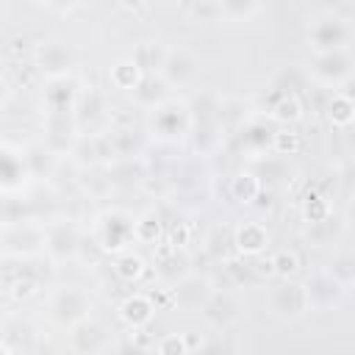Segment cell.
<instances>
[{
  "label": "cell",
  "mask_w": 355,
  "mask_h": 355,
  "mask_svg": "<svg viewBox=\"0 0 355 355\" xmlns=\"http://www.w3.org/2000/svg\"><path fill=\"white\" fill-rule=\"evenodd\" d=\"M241 139H244L247 147H252V150H258V147H269V141H272V130H266L263 122H250V125H244Z\"/></svg>",
  "instance_id": "60d3db41"
},
{
  "label": "cell",
  "mask_w": 355,
  "mask_h": 355,
  "mask_svg": "<svg viewBox=\"0 0 355 355\" xmlns=\"http://www.w3.org/2000/svg\"><path fill=\"white\" fill-rule=\"evenodd\" d=\"M227 194H230V200H233L236 205L250 208V205H255V202L261 200V194H263V183H261L258 172H252V169H239V172L230 178Z\"/></svg>",
  "instance_id": "7402d4cb"
},
{
  "label": "cell",
  "mask_w": 355,
  "mask_h": 355,
  "mask_svg": "<svg viewBox=\"0 0 355 355\" xmlns=\"http://www.w3.org/2000/svg\"><path fill=\"white\" fill-rule=\"evenodd\" d=\"M150 130H153L161 141H178V139L189 136V130H191L189 105L166 103V105L155 108L153 116H150Z\"/></svg>",
  "instance_id": "8fae6325"
},
{
  "label": "cell",
  "mask_w": 355,
  "mask_h": 355,
  "mask_svg": "<svg viewBox=\"0 0 355 355\" xmlns=\"http://www.w3.org/2000/svg\"><path fill=\"white\" fill-rule=\"evenodd\" d=\"M3 255L17 261H33L47 255V230L42 222H25L3 227Z\"/></svg>",
  "instance_id": "3957f363"
},
{
  "label": "cell",
  "mask_w": 355,
  "mask_h": 355,
  "mask_svg": "<svg viewBox=\"0 0 355 355\" xmlns=\"http://www.w3.org/2000/svg\"><path fill=\"white\" fill-rule=\"evenodd\" d=\"M133 227H136V216H130L128 211H119V208H111L105 214H100L94 219V227H92V241L97 244L100 252H128V244L136 241L133 239Z\"/></svg>",
  "instance_id": "7a4b0ae2"
},
{
  "label": "cell",
  "mask_w": 355,
  "mask_h": 355,
  "mask_svg": "<svg viewBox=\"0 0 355 355\" xmlns=\"http://www.w3.org/2000/svg\"><path fill=\"white\" fill-rule=\"evenodd\" d=\"M341 233H344V216H338L336 211H333V214H327L324 219L308 222V225H305V230H302L305 241H308L311 247H316V250H324V247L336 244V241L341 239Z\"/></svg>",
  "instance_id": "d6986e66"
},
{
  "label": "cell",
  "mask_w": 355,
  "mask_h": 355,
  "mask_svg": "<svg viewBox=\"0 0 355 355\" xmlns=\"http://www.w3.org/2000/svg\"><path fill=\"white\" fill-rule=\"evenodd\" d=\"M189 139H191L194 153L208 155V153L222 147V139H225L222 136V122H191Z\"/></svg>",
  "instance_id": "cb8c5ba5"
},
{
  "label": "cell",
  "mask_w": 355,
  "mask_h": 355,
  "mask_svg": "<svg viewBox=\"0 0 355 355\" xmlns=\"http://www.w3.org/2000/svg\"><path fill=\"white\" fill-rule=\"evenodd\" d=\"M336 92H341L347 100H352V103H355V72H352V75H349V78H347Z\"/></svg>",
  "instance_id": "c3c4849f"
},
{
  "label": "cell",
  "mask_w": 355,
  "mask_h": 355,
  "mask_svg": "<svg viewBox=\"0 0 355 355\" xmlns=\"http://www.w3.org/2000/svg\"><path fill=\"white\" fill-rule=\"evenodd\" d=\"M197 72H200V61L186 47H169L164 67H161V78L169 83V89L172 86H178V89L189 86L197 78Z\"/></svg>",
  "instance_id": "2e32d148"
},
{
  "label": "cell",
  "mask_w": 355,
  "mask_h": 355,
  "mask_svg": "<svg viewBox=\"0 0 355 355\" xmlns=\"http://www.w3.org/2000/svg\"><path fill=\"white\" fill-rule=\"evenodd\" d=\"M0 175H3V194H22L25 183L31 180V169L25 161V150L3 144L0 150Z\"/></svg>",
  "instance_id": "9a60e30c"
},
{
  "label": "cell",
  "mask_w": 355,
  "mask_h": 355,
  "mask_svg": "<svg viewBox=\"0 0 355 355\" xmlns=\"http://www.w3.org/2000/svg\"><path fill=\"white\" fill-rule=\"evenodd\" d=\"M261 11L263 6L255 0H222V17L227 22H250Z\"/></svg>",
  "instance_id": "d6a6232c"
},
{
  "label": "cell",
  "mask_w": 355,
  "mask_h": 355,
  "mask_svg": "<svg viewBox=\"0 0 355 355\" xmlns=\"http://www.w3.org/2000/svg\"><path fill=\"white\" fill-rule=\"evenodd\" d=\"M114 275H116L122 283H139V280L147 275V261H144L139 252H133V250L119 252V255L114 258Z\"/></svg>",
  "instance_id": "83f0119b"
},
{
  "label": "cell",
  "mask_w": 355,
  "mask_h": 355,
  "mask_svg": "<svg viewBox=\"0 0 355 355\" xmlns=\"http://www.w3.org/2000/svg\"><path fill=\"white\" fill-rule=\"evenodd\" d=\"M200 319L208 330H227L241 319V305L227 288H216L200 308Z\"/></svg>",
  "instance_id": "30bf717a"
},
{
  "label": "cell",
  "mask_w": 355,
  "mask_h": 355,
  "mask_svg": "<svg viewBox=\"0 0 355 355\" xmlns=\"http://www.w3.org/2000/svg\"><path fill=\"white\" fill-rule=\"evenodd\" d=\"M108 141H111L114 158H119V161H133L141 153V141L133 128H114L108 133Z\"/></svg>",
  "instance_id": "484cf974"
},
{
  "label": "cell",
  "mask_w": 355,
  "mask_h": 355,
  "mask_svg": "<svg viewBox=\"0 0 355 355\" xmlns=\"http://www.w3.org/2000/svg\"><path fill=\"white\" fill-rule=\"evenodd\" d=\"M300 133L294 128H277L272 130V141H269V150L275 155H294L300 150Z\"/></svg>",
  "instance_id": "8d00e7d4"
},
{
  "label": "cell",
  "mask_w": 355,
  "mask_h": 355,
  "mask_svg": "<svg viewBox=\"0 0 355 355\" xmlns=\"http://www.w3.org/2000/svg\"><path fill=\"white\" fill-rule=\"evenodd\" d=\"M153 261H155V266H153L155 275H158L164 283H169V286L180 283L183 277L191 275V261H189V255H186L183 250L169 247L166 241H161V244L153 247Z\"/></svg>",
  "instance_id": "5bb4252c"
},
{
  "label": "cell",
  "mask_w": 355,
  "mask_h": 355,
  "mask_svg": "<svg viewBox=\"0 0 355 355\" xmlns=\"http://www.w3.org/2000/svg\"><path fill=\"white\" fill-rule=\"evenodd\" d=\"M302 116H305L302 100L294 92H277V97L269 105V119H275L280 128H291V125L302 122Z\"/></svg>",
  "instance_id": "603a6c76"
},
{
  "label": "cell",
  "mask_w": 355,
  "mask_h": 355,
  "mask_svg": "<svg viewBox=\"0 0 355 355\" xmlns=\"http://www.w3.org/2000/svg\"><path fill=\"white\" fill-rule=\"evenodd\" d=\"M25 222H36L31 202L17 194L3 197V227H14V225H25Z\"/></svg>",
  "instance_id": "1f68e13d"
},
{
  "label": "cell",
  "mask_w": 355,
  "mask_h": 355,
  "mask_svg": "<svg viewBox=\"0 0 355 355\" xmlns=\"http://www.w3.org/2000/svg\"><path fill=\"white\" fill-rule=\"evenodd\" d=\"M153 352L155 355H189V344H186L183 333H164L155 338Z\"/></svg>",
  "instance_id": "f35d334b"
},
{
  "label": "cell",
  "mask_w": 355,
  "mask_h": 355,
  "mask_svg": "<svg viewBox=\"0 0 355 355\" xmlns=\"http://www.w3.org/2000/svg\"><path fill=\"white\" fill-rule=\"evenodd\" d=\"M89 311H92V300L80 286H64L50 297V313L67 330L75 327L78 322L89 319L92 316Z\"/></svg>",
  "instance_id": "8992f818"
},
{
  "label": "cell",
  "mask_w": 355,
  "mask_h": 355,
  "mask_svg": "<svg viewBox=\"0 0 355 355\" xmlns=\"http://www.w3.org/2000/svg\"><path fill=\"white\" fill-rule=\"evenodd\" d=\"M183 338H186V344H189V352H200V349H202V344H205V336H202V333H197V330H186V333H183Z\"/></svg>",
  "instance_id": "bcb514c9"
},
{
  "label": "cell",
  "mask_w": 355,
  "mask_h": 355,
  "mask_svg": "<svg viewBox=\"0 0 355 355\" xmlns=\"http://www.w3.org/2000/svg\"><path fill=\"white\" fill-rule=\"evenodd\" d=\"M327 272H330V275H336V277L347 286L349 280H355V258H352V255H341V258L330 261Z\"/></svg>",
  "instance_id": "b9f144b4"
},
{
  "label": "cell",
  "mask_w": 355,
  "mask_h": 355,
  "mask_svg": "<svg viewBox=\"0 0 355 355\" xmlns=\"http://www.w3.org/2000/svg\"><path fill=\"white\" fill-rule=\"evenodd\" d=\"M186 17L191 22H222V0H194L186 6Z\"/></svg>",
  "instance_id": "e575fe53"
},
{
  "label": "cell",
  "mask_w": 355,
  "mask_h": 355,
  "mask_svg": "<svg viewBox=\"0 0 355 355\" xmlns=\"http://www.w3.org/2000/svg\"><path fill=\"white\" fill-rule=\"evenodd\" d=\"M305 42L311 47V53H336V50H347L352 42V25L349 17H344L338 8H324L319 11L305 33Z\"/></svg>",
  "instance_id": "6da1fadb"
},
{
  "label": "cell",
  "mask_w": 355,
  "mask_h": 355,
  "mask_svg": "<svg viewBox=\"0 0 355 355\" xmlns=\"http://www.w3.org/2000/svg\"><path fill=\"white\" fill-rule=\"evenodd\" d=\"M161 236H166V230H164V222H161V216H158L155 211L136 216L133 239H136L139 244H150V247H155V244H161Z\"/></svg>",
  "instance_id": "f546056e"
},
{
  "label": "cell",
  "mask_w": 355,
  "mask_h": 355,
  "mask_svg": "<svg viewBox=\"0 0 355 355\" xmlns=\"http://www.w3.org/2000/svg\"><path fill=\"white\" fill-rule=\"evenodd\" d=\"M327 214H333L330 202L322 197V194H308L305 202H302V216H305V225L308 222H316V219H324Z\"/></svg>",
  "instance_id": "ab89813d"
},
{
  "label": "cell",
  "mask_w": 355,
  "mask_h": 355,
  "mask_svg": "<svg viewBox=\"0 0 355 355\" xmlns=\"http://www.w3.org/2000/svg\"><path fill=\"white\" fill-rule=\"evenodd\" d=\"M272 266H275V277L294 280V275L300 272V255L294 250H277L272 255Z\"/></svg>",
  "instance_id": "74e56055"
},
{
  "label": "cell",
  "mask_w": 355,
  "mask_h": 355,
  "mask_svg": "<svg viewBox=\"0 0 355 355\" xmlns=\"http://www.w3.org/2000/svg\"><path fill=\"white\" fill-rule=\"evenodd\" d=\"M324 114H327V122L333 128H352L355 125V103L347 100L341 92H333L327 105H324Z\"/></svg>",
  "instance_id": "f1b7e54d"
},
{
  "label": "cell",
  "mask_w": 355,
  "mask_h": 355,
  "mask_svg": "<svg viewBox=\"0 0 355 355\" xmlns=\"http://www.w3.org/2000/svg\"><path fill=\"white\" fill-rule=\"evenodd\" d=\"M169 47H164L161 42H139L133 47V61L139 64V69L144 75H161V67H164V58H166Z\"/></svg>",
  "instance_id": "d4e9b609"
},
{
  "label": "cell",
  "mask_w": 355,
  "mask_h": 355,
  "mask_svg": "<svg viewBox=\"0 0 355 355\" xmlns=\"http://www.w3.org/2000/svg\"><path fill=\"white\" fill-rule=\"evenodd\" d=\"M36 288H39V280H36L31 272L22 269L17 277H11V280L6 283V297L14 300V302H25V300H31V297L36 294Z\"/></svg>",
  "instance_id": "836d02e7"
},
{
  "label": "cell",
  "mask_w": 355,
  "mask_h": 355,
  "mask_svg": "<svg viewBox=\"0 0 355 355\" xmlns=\"http://www.w3.org/2000/svg\"><path fill=\"white\" fill-rule=\"evenodd\" d=\"M25 161H28L31 178H50L55 166V153L47 144H31L25 147Z\"/></svg>",
  "instance_id": "4dcf8cb0"
},
{
  "label": "cell",
  "mask_w": 355,
  "mask_h": 355,
  "mask_svg": "<svg viewBox=\"0 0 355 355\" xmlns=\"http://www.w3.org/2000/svg\"><path fill=\"white\" fill-rule=\"evenodd\" d=\"M103 111H105V100H103V94H100L97 89H89V92L80 94L75 116H78V122H92V119H97Z\"/></svg>",
  "instance_id": "d590c367"
},
{
  "label": "cell",
  "mask_w": 355,
  "mask_h": 355,
  "mask_svg": "<svg viewBox=\"0 0 355 355\" xmlns=\"http://www.w3.org/2000/svg\"><path fill=\"white\" fill-rule=\"evenodd\" d=\"M216 291V286L202 277V275H189L183 277L180 283L172 286V294H175V311L180 313H200V308L205 305V300Z\"/></svg>",
  "instance_id": "4fadbf2b"
},
{
  "label": "cell",
  "mask_w": 355,
  "mask_h": 355,
  "mask_svg": "<svg viewBox=\"0 0 355 355\" xmlns=\"http://www.w3.org/2000/svg\"><path fill=\"white\" fill-rule=\"evenodd\" d=\"M266 308L275 319L280 322H297L300 316H305L308 308V294H305V283L300 280H280L277 286L269 288L266 297Z\"/></svg>",
  "instance_id": "5b68a950"
},
{
  "label": "cell",
  "mask_w": 355,
  "mask_h": 355,
  "mask_svg": "<svg viewBox=\"0 0 355 355\" xmlns=\"http://www.w3.org/2000/svg\"><path fill=\"white\" fill-rule=\"evenodd\" d=\"M355 72V58L349 50H336V53H316L308 61V75L322 83V86H341L349 75Z\"/></svg>",
  "instance_id": "52a82bcc"
},
{
  "label": "cell",
  "mask_w": 355,
  "mask_h": 355,
  "mask_svg": "<svg viewBox=\"0 0 355 355\" xmlns=\"http://www.w3.org/2000/svg\"><path fill=\"white\" fill-rule=\"evenodd\" d=\"M67 344L72 355H103L108 347V327L100 319L89 316L67 330Z\"/></svg>",
  "instance_id": "7c38bea8"
},
{
  "label": "cell",
  "mask_w": 355,
  "mask_h": 355,
  "mask_svg": "<svg viewBox=\"0 0 355 355\" xmlns=\"http://www.w3.org/2000/svg\"><path fill=\"white\" fill-rule=\"evenodd\" d=\"M197 355H227V349H225V344H222V336L205 338V344H202V349H200Z\"/></svg>",
  "instance_id": "f6af8a7d"
},
{
  "label": "cell",
  "mask_w": 355,
  "mask_h": 355,
  "mask_svg": "<svg viewBox=\"0 0 355 355\" xmlns=\"http://www.w3.org/2000/svg\"><path fill=\"white\" fill-rule=\"evenodd\" d=\"M78 92L72 80H47L44 89V114H75L78 111Z\"/></svg>",
  "instance_id": "44dd1931"
},
{
  "label": "cell",
  "mask_w": 355,
  "mask_h": 355,
  "mask_svg": "<svg viewBox=\"0 0 355 355\" xmlns=\"http://www.w3.org/2000/svg\"><path fill=\"white\" fill-rule=\"evenodd\" d=\"M269 241H272V233L258 219H244L233 230V244H236V252L241 258H258V255H263V250L269 247Z\"/></svg>",
  "instance_id": "e0dca14e"
},
{
  "label": "cell",
  "mask_w": 355,
  "mask_h": 355,
  "mask_svg": "<svg viewBox=\"0 0 355 355\" xmlns=\"http://www.w3.org/2000/svg\"><path fill=\"white\" fill-rule=\"evenodd\" d=\"M305 294H308V308L311 311H333L344 302L347 286L336 275H330L327 269H316L305 280Z\"/></svg>",
  "instance_id": "9c48e42d"
},
{
  "label": "cell",
  "mask_w": 355,
  "mask_h": 355,
  "mask_svg": "<svg viewBox=\"0 0 355 355\" xmlns=\"http://www.w3.org/2000/svg\"><path fill=\"white\" fill-rule=\"evenodd\" d=\"M33 69H39L47 80H67L75 67V53L61 39H42L31 50Z\"/></svg>",
  "instance_id": "277c9868"
},
{
  "label": "cell",
  "mask_w": 355,
  "mask_h": 355,
  "mask_svg": "<svg viewBox=\"0 0 355 355\" xmlns=\"http://www.w3.org/2000/svg\"><path fill=\"white\" fill-rule=\"evenodd\" d=\"M147 294H150V300H153V305L158 311H166V308L175 311V294H172V288H153Z\"/></svg>",
  "instance_id": "ee69618b"
},
{
  "label": "cell",
  "mask_w": 355,
  "mask_h": 355,
  "mask_svg": "<svg viewBox=\"0 0 355 355\" xmlns=\"http://www.w3.org/2000/svg\"><path fill=\"white\" fill-rule=\"evenodd\" d=\"M191 241V227L186 222H172L166 227V244L175 247V250H183L186 244Z\"/></svg>",
  "instance_id": "7bdbcfd3"
},
{
  "label": "cell",
  "mask_w": 355,
  "mask_h": 355,
  "mask_svg": "<svg viewBox=\"0 0 355 355\" xmlns=\"http://www.w3.org/2000/svg\"><path fill=\"white\" fill-rule=\"evenodd\" d=\"M141 78H144V72L139 69V64H136L133 58H122V61H116V64L108 69V80H111V86L119 89V92H133V89L141 83Z\"/></svg>",
  "instance_id": "4316f807"
},
{
  "label": "cell",
  "mask_w": 355,
  "mask_h": 355,
  "mask_svg": "<svg viewBox=\"0 0 355 355\" xmlns=\"http://www.w3.org/2000/svg\"><path fill=\"white\" fill-rule=\"evenodd\" d=\"M130 97H133V103L139 108L155 111V108H161V105L169 103V83L161 75H144L141 83L130 92Z\"/></svg>",
  "instance_id": "ffe728a7"
},
{
  "label": "cell",
  "mask_w": 355,
  "mask_h": 355,
  "mask_svg": "<svg viewBox=\"0 0 355 355\" xmlns=\"http://www.w3.org/2000/svg\"><path fill=\"white\" fill-rule=\"evenodd\" d=\"M44 230H47V258L53 263L78 258L83 241H80V230L72 219H64V216L50 219V222H44Z\"/></svg>",
  "instance_id": "ba28073f"
},
{
  "label": "cell",
  "mask_w": 355,
  "mask_h": 355,
  "mask_svg": "<svg viewBox=\"0 0 355 355\" xmlns=\"http://www.w3.org/2000/svg\"><path fill=\"white\" fill-rule=\"evenodd\" d=\"M341 216H344V227H347V230H355V191L349 194V200H347Z\"/></svg>",
  "instance_id": "7dc6e473"
},
{
  "label": "cell",
  "mask_w": 355,
  "mask_h": 355,
  "mask_svg": "<svg viewBox=\"0 0 355 355\" xmlns=\"http://www.w3.org/2000/svg\"><path fill=\"white\" fill-rule=\"evenodd\" d=\"M116 313H119V319H122L130 330H147V327L153 324V319H155L158 308L153 305L150 294L136 291V294H128V297L119 302Z\"/></svg>",
  "instance_id": "ac0fdd59"
}]
</instances>
